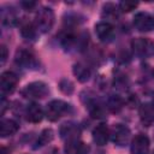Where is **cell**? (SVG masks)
<instances>
[{
  "label": "cell",
  "instance_id": "cell-1",
  "mask_svg": "<svg viewBox=\"0 0 154 154\" xmlns=\"http://www.w3.org/2000/svg\"><path fill=\"white\" fill-rule=\"evenodd\" d=\"M54 24V13L49 7H42L35 17V26L41 32H48Z\"/></svg>",
  "mask_w": 154,
  "mask_h": 154
},
{
  "label": "cell",
  "instance_id": "cell-2",
  "mask_svg": "<svg viewBox=\"0 0 154 154\" xmlns=\"http://www.w3.org/2000/svg\"><path fill=\"white\" fill-rule=\"evenodd\" d=\"M70 109V105L61 100H52L46 107V117L51 122L58 120Z\"/></svg>",
  "mask_w": 154,
  "mask_h": 154
},
{
  "label": "cell",
  "instance_id": "cell-3",
  "mask_svg": "<svg viewBox=\"0 0 154 154\" xmlns=\"http://www.w3.org/2000/svg\"><path fill=\"white\" fill-rule=\"evenodd\" d=\"M131 47L134 52L142 58H150L154 55V41L146 37H137L132 40Z\"/></svg>",
  "mask_w": 154,
  "mask_h": 154
},
{
  "label": "cell",
  "instance_id": "cell-4",
  "mask_svg": "<svg viewBox=\"0 0 154 154\" xmlns=\"http://www.w3.org/2000/svg\"><path fill=\"white\" fill-rule=\"evenodd\" d=\"M22 93H23V95L25 97L43 99L49 93V89H48L47 84L43 83V82H32V83L28 84Z\"/></svg>",
  "mask_w": 154,
  "mask_h": 154
},
{
  "label": "cell",
  "instance_id": "cell-5",
  "mask_svg": "<svg viewBox=\"0 0 154 154\" xmlns=\"http://www.w3.org/2000/svg\"><path fill=\"white\" fill-rule=\"evenodd\" d=\"M109 135L112 137V141L117 146H125L130 138V130L126 125L123 124H114L112 130L109 131Z\"/></svg>",
  "mask_w": 154,
  "mask_h": 154
},
{
  "label": "cell",
  "instance_id": "cell-6",
  "mask_svg": "<svg viewBox=\"0 0 154 154\" xmlns=\"http://www.w3.org/2000/svg\"><path fill=\"white\" fill-rule=\"evenodd\" d=\"M95 34L97 38L102 42H111L114 38L116 30L114 26L108 22H100L95 25Z\"/></svg>",
  "mask_w": 154,
  "mask_h": 154
},
{
  "label": "cell",
  "instance_id": "cell-7",
  "mask_svg": "<svg viewBox=\"0 0 154 154\" xmlns=\"http://www.w3.org/2000/svg\"><path fill=\"white\" fill-rule=\"evenodd\" d=\"M60 137L65 141V142H70V141H76L79 140V135H81V129L77 124L69 122V123H64L60 126L59 130Z\"/></svg>",
  "mask_w": 154,
  "mask_h": 154
},
{
  "label": "cell",
  "instance_id": "cell-8",
  "mask_svg": "<svg viewBox=\"0 0 154 154\" xmlns=\"http://www.w3.org/2000/svg\"><path fill=\"white\" fill-rule=\"evenodd\" d=\"M134 25L140 31H150L154 29V17L146 12H138L134 17Z\"/></svg>",
  "mask_w": 154,
  "mask_h": 154
},
{
  "label": "cell",
  "instance_id": "cell-9",
  "mask_svg": "<svg viewBox=\"0 0 154 154\" xmlns=\"http://www.w3.org/2000/svg\"><path fill=\"white\" fill-rule=\"evenodd\" d=\"M17 83H18V77L13 72L11 71L4 72L0 77V89H1L2 95L11 94L16 89Z\"/></svg>",
  "mask_w": 154,
  "mask_h": 154
},
{
  "label": "cell",
  "instance_id": "cell-10",
  "mask_svg": "<svg viewBox=\"0 0 154 154\" xmlns=\"http://www.w3.org/2000/svg\"><path fill=\"white\" fill-rule=\"evenodd\" d=\"M149 153V138L138 134L134 137L131 142V154H148Z\"/></svg>",
  "mask_w": 154,
  "mask_h": 154
},
{
  "label": "cell",
  "instance_id": "cell-11",
  "mask_svg": "<svg viewBox=\"0 0 154 154\" xmlns=\"http://www.w3.org/2000/svg\"><path fill=\"white\" fill-rule=\"evenodd\" d=\"M109 137V130L106 124H99L93 130V140L97 146H105Z\"/></svg>",
  "mask_w": 154,
  "mask_h": 154
},
{
  "label": "cell",
  "instance_id": "cell-12",
  "mask_svg": "<svg viewBox=\"0 0 154 154\" xmlns=\"http://www.w3.org/2000/svg\"><path fill=\"white\" fill-rule=\"evenodd\" d=\"M138 113H140V119L144 125L149 126L154 123V105L148 102L141 105Z\"/></svg>",
  "mask_w": 154,
  "mask_h": 154
},
{
  "label": "cell",
  "instance_id": "cell-13",
  "mask_svg": "<svg viewBox=\"0 0 154 154\" xmlns=\"http://www.w3.org/2000/svg\"><path fill=\"white\" fill-rule=\"evenodd\" d=\"M16 61L17 64L24 66V67H34L36 65V58L34 57V54L31 52H28V51H18L17 54H16Z\"/></svg>",
  "mask_w": 154,
  "mask_h": 154
},
{
  "label": "cell",
  "instance_id": "cell-14",
  "mask_svg": "<svg viewBox=\"0 0 154 154\" xmlns=\"http://www.w3.org/2000/svg\"><path fill=\"white\" fill-rule=\"evenodd\" d=\"M65 152L67 154H88L89 147L79 140L65 142Z\"/></svg>",
  "mask_w": 154,
  "mask_h": 154
},
{
  "label": "cell",
  "instance_id": "cell-15",
  "mask_svg": "<svg viewBox=\"0 0 154 154\" xmlns=\"http://www.w3.org/2000/svg\"><path fill=\"white\" fill-rule=\"evenodd\" d=\"M25 116H26V120L28 122H30V123H38V122L42 120L43 111L40 107V105H37V103H30L26 107Z\"/></svg>",
  "mask_w": 154,
  "mask_h": 154
},
{
  "label": "cell",
  "instance_id": "cell-16",
  "mask_svg": "<svg viewBox=\"0 0 154 154\" xmlns=\"http://www.w3.org/2000/svg\"><path fill=\"white\" fill-rule=\"evenodd\" d=\"M72 71H73V75L77 77V79L79 82H82V83L83 82H87L90 78V76H91L90 67L87 64H84V63H77V64H75Z\"/></svg>",
  "mask_w": 154,
  "mask_h": 154
},
{
  "label": "cell",
  "instance_id": "cell-17",
  "mask_svg": "<svg viewBox=\"0 0 154 154\" xmlns=\"http://www.w3.org/2000/svg\"><path fill=\"white\" fill-rule=\"evenodd\" d=\"M19 126L18 124L12 120V119H6L2 118L1 123H0V135L2 137H7V136H12L13 134H16L18 131Z\"/></svg>",
  "mask_w": 154,
  "mask_h": 154
},
{
  "label": "cell",
  "instance_id": "cell-18",
  "mask_svg": "<svg viewBox=\"0 0 154 154\" xmlns=\"http://www.w3.org/2000/svg\"><path fill=\"white\" fill-rule=\"evenodd\" d=\"M20 34H22V36L24 37V38H26V40H32L34 37H35V35H36V26L31 23V22H29V20H26L25 18L20 22Z\"/></svg>",
  "mask_w": 154,
  "mask_h": 154
},
{
  "label": "cell",
  "instance_id": "cell-19",
  "mask_svg": "<svg viewBox=\"0 0 154 154\" xmlns=\"http://www.w3.org/2000/svg\"><path fill=\"white\" fill-rule=\"evenodd\" d=\"M1 22L4 25H13L17 22V16L13 8H2L1 10Z\"/></svg>",
  "mask_w": 154,
  "mask_h": 154
},
{
  "label": "cell",
  "instance_id": "cell-20",
  "mask_svg": "<svg viewBox=\"0 0 154 154\" xmlns=\"http://www.w3.org/2000/svg\"><path fill=\"white\" fill-rule=\"evenodd\" d=\"M53 130L51 129H45L40 136H38V140H37V147H42L45 144H48L52 140H53Z\"/></svg>",
  "mask_w": 154,
  "mask_h": 154
},
{
  "label": "cell",
  "instance_id": "cell-21",
  "mask_svg": "<svg viewBox=\"0 0 154 154\" xmlns=\"http://www.w3.org/2000/svg\"><path fill=\"white\" fill-rule=\"evenodd\" d=\"M137 2L136 1H122L119 2V10L122 12H130L132 10H135L137 7Z\"/></svg>",
  "mask_w": 154,
  "mask_h": 154
},
{
  "label": "cell",
  "instance_id": "cell-22",
  "mask_svg": "<svg viewBox=\"0 0 154 154\" xmlns=\"http://www.w3.org/2000/svg\"><path fill=\"white\" fill-rule=\"evenodd\" d=\"M108 107L112 111H118L122 107V100L119 97H117V96L109 97V100H108Z\"/></svg>",
  "mask_w": 154,
  "mask_h": 154
},
{
  "label": "cell",
  "instance_id": "cell-23",
  "mask_svg": "<svg viewBox=\"0 0 154 154\" xmlns=\"http://www.w3.org/2000/svg\"><path fill=\"white\" fill-rule=\"evenodd\" d=\"M22 6L25 7V10H29V11H30L32 7L36 6V2H34V1H29V2H28V1H23V2H22Z\"/></svg>",
  "mask_w": 154,
  "mask_h": 154
},
{
  "label": "cell",
  "instance_id": "cell-24",
  "mask_svg": "<svg viewBox=\"0 0 154 154\" xmlns=\"http://www.w3.org/2000/svg\"><path fill=\"white\" fill-rule=\"evenodd\" d=\"M1 64H4L5 61H6V58H7V49H6V47L2 45L1 46Z\"/></svg>",
  "mask_w": 154,
  "mask_h": 154
},
{
  "label": "cell",
  "instance_id": "cell-25",
  "mask_svg": "<svg viewBox=\"0 0 154 154\" xmlns=\"http://www.w3.org/2000/svg\"><path fill=\"white\" fill-rule=\"evenodd\" d=\"M1 154H8V152L5 147H1Z\"/></svg>",
  "mask_w": 154,
  "mask_h": 154
},
{
  "label": "cell",
  "instance_id": "cell-26",
  "mask_svg": "<svg viewBox=\"0 0 154 154\" xmlns=\"http://www.w3.org/2000/svg\"><path fill=\"white\" fill-rule=\"evenodd\" d=\"M153 76H154V70H153Z\"/></svg>",
  "mask_w": 154,
  "mask_h": 154
},
{
  "label": "cell",
  "instance_id": "cell-27",
  "mask_svg": "<svg viewBox=\"0 0 154 154\" xmlns=\"http://www.w3.org/2000/svg\"><path fill=\"white\" fill-rule=\"evenodd\" d=\"M153 154H154V152H153Z\"/></svg>",
  "mask_w": 154,
  "mask_h": 154
}]
</instances>
